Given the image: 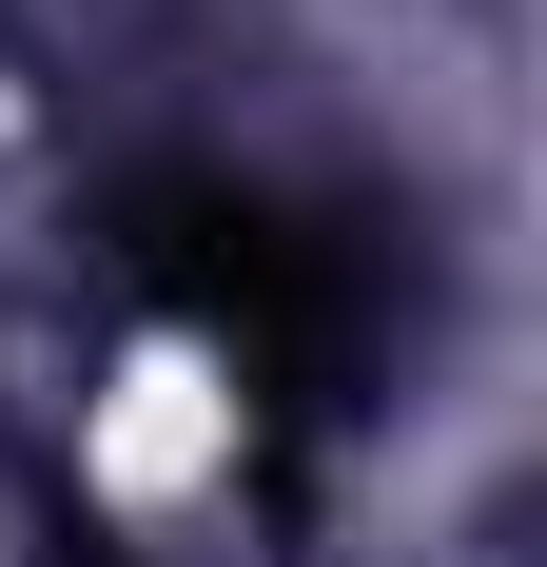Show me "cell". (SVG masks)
<instances>
[{
	"mask_svg": "<svg viewBox=\"0 0 547 567\" xmlns=\"http://www.w3.org/2000/svg\"><path fill=\"white\" fill-rule=\"evenodd\" d=\"M216 372H196V352H137V372H117V411H99V489H176V470H216Z\"/></svg>",
	"mask_w": 547,
	"mask_h": 567,
	"instance_id": "6da1fadb",
	"label": "cell"
}]
</instances>
